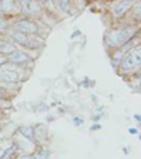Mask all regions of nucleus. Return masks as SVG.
<instances>
[{
	"instance_id": "f257e3e1",
	"label": "nucleus",
	"mask_w": 141,
	"mask_h": 159,
	"mask_svg": "<svg viewBox=\"0 0 141 159\" xmlns=\"http://www.w3.org/2000/svg\"><path fill=\"white\" fill-rule=\"evenodd\" d=\"M140 61H141V54H140V48L137 49H133L130 54L126 55V58L123 59L121 62V69L124 72H129V70L135 69L138 65H140Z\"/></svg>"
},
{
	"instance_id": "f03ea898",
	"label": "nucleus",
	"mask_w": 141,
	"mask_h": 159,
	"mask_svg": "<svg viewBox=\"0 0 141 159\" xmlns=\"http://www.w3.org/2000/svg\"><path fill=\"white\" fill-rule=\"evenodd\" d=\"M16 28H17V31H20L23 34H27V35H34L37 33V30H38L33 21H28V20L18 21L17 24H16Z\"/></svg>"
},
{
	"instance_id": "7ed1b4c3",
	"label": "nucleus",
	"mask_w": 141,
	"mask_h": 159,
	"mask_svg": "<svg viewBox=\"0 0 141 159\" xmlns=\"http://www.w3.org/2000/svg\"><path fill=\"white\" fill-rule=\"evenodd\" d=\"M12 35V38L14 39L16 42H18V44H23L26 45V47H38V42L34 39V37H31V38H28L27 34H23L20 33V31H16V33H12L10 34Z\"/></svg>"
},
{
	"instance_id": "20e7f679",
	"label": "nucleus",
	"mask_w": 141,
	"mask_h": 159,
	"mask_svg": "<svg viewBox=\"0 0 141 159\" xmlns=\"http://www.w3.org/2000/svg\"><path fill=\"white\" fill-rule=\"evenodd\" d=\"M135 30L131 27H126L119 30L117 33H114V42L116 44H123V42H127L133 35H134Z\"/></svg>"
},
{
	"instance_id": "39448f33",
	"label": "nucleus",
	"mask_w": 141,
	"mask_h": 159,
	"mask_svg": "<svg viewBox=\"0 0 141 159\" xmlns=\"http://www.w3.org/2000/svg\"><path fill=\"white\" fill-rule=\"evenodd\" d=\"M133 3H134V0H121L120 3L116 4V7H114V16L116 17H121L133 6Z\"/></svg>"
},
{
	"instance_id": "423d86ee",
	"label": "nucleus",
	"mask_w": 141,
	"mask_h": 159,
	"mask_svg": "<svg viewBox=\"0 0 141 159\" xmlns=\"http://www.w3.org/2000/svg\"><path fill=\"white\" fill-rule=\"evenodd\" d=\"M18 79H20V76H18V73L14 72V70L6 69V68L0 69V80H4V82H18Z\"/></svg>"
},
{
	"instance_id": "0eeeda50",
	"label": "nucleus",
	"mask_w": 141,
	"mask_h": 159,
	"mask_svg": "<svg viewBox=\"0 0 141 159\" xmlns=\"http://www.w3.org/2000/svg\"><path fill=\"white\" fill-rule=\"evenodd\" d=\"M9 59L12 61V62H14V63H26V62H28V59H30V58H28V55L24 54V52L13 51V52H10Z\"/></svg>"
},
{
	"instance_id": "6e6552de",
	"label": "nucleus",
	"mask_w": 141,
	"mask_h": 159,
	"mask_svg": "<svg viewBox=\"0 0 141 159\" xmlns=\"http://www.w3.org/2000/svg\"><path fill=\"white\" fill-rule=\"evenodd\" d=\"M20 3L23 4V7H24L27 11H30V13H34V10H38V7H37L34 0H20Z\"/></svg>"
},
{
	"instance_id": "1a4fd4ad",
	"label": "nucleus",
	"mask_w": 141,
	"mask_h": 159,
	"mask_svg": "<svg viewBox=\"0 0 141 159\" xmlns=\"http://www.w3.org/2000/svg\"><path fill=\"white\" fill-rule=\"evenodd\" d=\"M14 51V47H13L10 42H4V41H0V54H4V52H13Z\"/></svg>"
},
{
	"instance_id": "9d476101",
	"label": "nucleus",
	"mask_w": 141,
	"mask_h": 159,
	"mask_svg": "<svg viewBox=\"0 0 141 159\" xmlns=\"http://www.w3.org/2000/svg\"><path fill=\"white\" fill-rule=\"evenodd\" d=\"M0 6H2V11H12L14 3H13V0H2Z\"/></svg>"
},
{
	"instance_id": "9b49d317",
	"label": "nucleus",
	"mask_w": 141,
	"mask_h": 159,
	"mask_svg": "<svg viewBox=\"0 0 141 159\" xmlns=\"http://www.w3.org/2000/svg\"><path fill=\"white\" fill-rule=\"evenodd\" d=\"M20 131H21V134L24 135V137H27V138H33V135H34V129L31 128V127H28V125L21 127Z\"/></svg>"
},
{
	"instance_id": "f8f14e48",
	"label": "nucleus",
	"mask_w": 141,
	"mask_h": 159,
	"mask_svg": "<svg viewBox=\"0 0 141 159\" xmlns=\"http://www.w3.org/2000/svg\"><path fill=\"white\" fill-rule=\"evenodd\" d=\"M57 4L61 7L62 11H68V7H69V0H57Z\"/></svg>"
},
{
	"instance_id": "ddd939ff",
	"label": "nucleus",
	"mask_w": 141,
	"mask_h": 159,
	"mask_svg": "<svg viewBox=\"0 0 141 159\" xmlns=\"http://www.w3.org/2000/svg\"><path fill=\"white\" fill-rule=\"evenodd\" d=\"M6 61H7V58L3 57V54H0V65H2V63H4Z\"/></svg>"
},
{
	"instance_id": "4468645a",
	"label": "nucleus",
	"mask_w": 141,
	"mask_h": 159,
	"mask_svg": "<svg viewBox=\"0 0 141 159\" xmlns=\"http://www.w3.org/2000/svg\"><path fill=\"white\" fill-rule=\"evenodd\" d=\"M0 28H6V21L0 18Z\"/></svg>"
},
{
	"instance_id": "2eb2a0df",
	"label": "nucleus",
	"mask_w": 141,
	"mask_h": 159,
	"mask_svg": "<svg viewBox=\"0 0 141 159\" xmlns=\"http://www.w3.org/2000/svg\"><path fill=\"white\" fill-rule=\"evenodd\" d=\"M52 2H54V3H57V0H52Z\"/></svg>"
}]
</instances>
